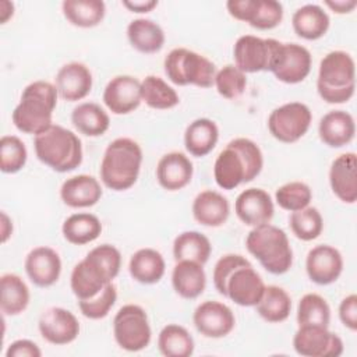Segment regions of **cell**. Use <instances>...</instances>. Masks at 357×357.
<instances>
[{
    "label": "cell",
    "instance_id": "15",
    "mask_svg": "<svg viewBox=\"0 0 357 357\" xmlns=\"http://www.w3.org/2000/svg\"><path fill=\"white\" fill-rule=\"evenodd\" d=\"M40 336L50 344L64 346L73 343L79 335L78 318L63 307H50L45 310L38 321Z\"/></svg>",
    "mask_w": 357,
    "mask_h": 357
},
{
    "label": "cell",
    "instance_id": "3",
    "mask_svg": "<svg viewBox=\"0 0 357 357\" xmlns=\"http://www.w3.org/2000/svg\"><path fill=\"white\" fill-rule=\"evenodd\" d=\"M59 92L56 85L43 79L28 84L20 102L11 113L14 127L31 135H38L53 126V112L57 106Z\"/></svg>",
    "mask_w": 357,
    "mask_h": 357
},
{
    "label": "cell",
    "instance_id": "21",
    "mask_svg": "<svg viewBox=\"0 0 357 357\" xmlns=\"http://www.w3.org/2000/svg\"><path fill=\"white\" fill-rule=\"evenodd\" d=\"M92 73L81 61H70L61 66L56 74L54 85L59 96L67 102H78L92 91Z\"/></svg>",
    "mask_w": 357,
    "mask_h": 357
},
{
    "label": "cell",
    "instance_id": "19",
    "mask_svg": "<svg viewBox=\"0 0 357 357\" xmlns=\"http://www.w3.org/2000/svg\"><path fill=\"white\" fill-rule=\"evenodd\" d=\"M265 283L251 264L237 268L226 283L225 297L240 307H255L261 300Z\"/></svg>",
    "mask_w": 357,
    "mask_h": 357
},
{
    "label": "cell",
    "instance_id": "27",
    "mask_svg": "<svg viewBox=\"0 0 357 357\" xmlns=\"http://www.w3.org/2000/svg\"><path fill=\"white\" fill-rule=\"evenodd\" d=\"M172 286L181 298L194 300L199 297L206 287L204 265L187 259L176 261L172 271Z\"/></svg>",
    "mask_w": 357,
    "mask_h": 357
},
{
    "label": "cell",
    "instance_id": "25",
    "mask_svg": "<svg viewBox=\"0 0 357 357\" xmlns=\"http://www.w3.org/2000/svg\"><path fill=\"white\" fill-rule=\"evenodd\" d=\"M192 218L205 227L223 226L230 215L227 198L215 190H204L197 194L191 206Z\"/></svg>",
    "mask_w": 357,
    "mask_h": 357
},
{
    "label": "cell",
    "instance_id": "20",
    "mask_svg": "<svg viewBox=\"0 0 357 357\" xmlns=\"http://www.w3.org/2000/svg\"><path fill=\"white\" fill-rule=\"evenodd\" d=\"M24 268L28 279L35 286L50 287L61 275V258L52 247L39 245L26 254Z\"/></svg>",
    "mask_w": 357,
    "mask_h": 357
},
{
    "label": "cell",
    "instance_id": "33",
    "mask_svg": "<svg viewBox=\"0 0 357 357\" xmlns=\"http://www.w3.org/2000/svg\"><path fill=\"white\" fill-rule=\"evenodd\" d=\"M71 123L75 130L85 137H100L110 127L107 112L95 102L78 103L71 112Z\"/></svg>",
    "mask_w": 357,
    "mask_h": 357
},
{
    "label": "cell",
    "instance_id": "7",
    "mask_svg": "<svg viewBox=\"0 0 357 357\" xmlns=\"http://www.w3.org/2000/svg\"><path fill=\"white\" fill-rule=\"evenodd\" d=\"M247 251L272 275H283L293 265V250L286 231L265 223L252 227L245 237Z\"/></svg>",
    "mask_w": 357,
    "mask_h": 357
},
{
    "label": "cell",
    "instance_id": "52",
    "mask_svg": "<svg viewBox=\"0 0 357 357\" xmlns=\"http://www.w3.org/2000/svg\"><path fill=\"white\" fill-rule=\"evenodd\" d=\"M13 236V220L7 212L1 211L0 213V238L1 244H6Z\"/></svg>",
    "mask_w": 357,
    "mask_h": 357
},
{
    "label": "cell",
    "instance_id": "41",
    "mask_svg": "<svg viewBox=\"0 0 357 357\" xmlns=\"http://www.w3.org/2000/svg\"><path fill=\"white\" fill-rule=\"evenodd\" d=\"M289 226L298 240L312 241L318 238L324 230V218L315 206L308 205L290 213Z\"/></svg>",
    "mask_w": 357,
    "mask_h": 357
},
{
    "label": "cell",
    "instance_id": "9",
    "mask_svg": "<svg viewBox=\"0 0 357 357\" xmlns=\"http://www.w3.org/2000/svg\"><path fill=\"white\" fill-rule=\"evenodd\" d=\"M113 336L120 349L131 353L146 349L152 329L146 311L138 304H126L113 318Z\"/></svg>",
    "mask_w": 357,
    "mask_h": 357
},
{
    "label": "cell",
    "instance_id": "11",
    "mask_svg": "<svg viewBox=\"0 0 357 357\" xmlns=\"http://www.w3.org/2000/svg\"><path fill=\"white\" fill-rule=\"evenodd\" d=\"M312 67V56L310 50L298 43L279 42L272 57L269 71L283 84L303 82Z\"/></svg>",
    "mask_w": 357,
    "mask_h": 357
},
{
    "label": "cell",
    "instance_id": "18",
    "mask_svg": "<svg viewBox=\"0 0 357 357\" xmlns=\"http://www.w3.org/2000/svg\"><path fill=\"white\" fill-rule=\"evenodd\" d=\"M236 216L250 227L271 223L275 204L271 194L262 188L251 187L243 190L234 201Z\"/></svg>",
    "mask_w": 357,
    "mask_h": 357
},
{
    "label": "cell",
    "instance_id": "31",
    "mask_svg": "<svg viewBox=\"0 0 357 357\" xmlns=\"http://www.w3.org/2000/svg\"><path fill=\"white\" fill-rule=\"evenodd\" d=\"M219 139L218 124L208 119L199 117L192 120L184 131L185 151L195 158H204L213 151Z\"/></svg>",
    "mask_w": 357,
    "mask_h": 357
},
{
    "label": "cell",
    "instance_id": "6",
    "mask_svg": "<svg viewBox=\"0 0 357 357\" xmlns=\"http://www.w3.org/2000/svg\"><path fill=\"white\" fill-rule=\"evenodd\" d=\"M317 91L331 105L349 102L356 92V63L344 50H332L319 61Z\"/></svg>",
    "mask_w": 357,
    "mask_h": 357
},
{
    "label": "cell",
    "instance_id": "38",
    "mask_svg": "<svg viewBox=\"0 0 357 357\" xmlns=\"http://www.w3.org/2000/svg\"><path fill=\"white\" fill-rule=\"evenodd\" d=\"M142 102L156 110H169L180 103L177 91L158 75H146L141 81Z\"/></svg>",
    "mask_w": 357,
    "mask_h": 357
},
{
    "label": "cell",
    "instance_id": "17",
    "mask_svg": "<svg viewBox=\"0 0 357 357\" xmlns=\"http://www.w3.org/2000/svg\"><path fill=\"white\" fill-rule=\"evenodd\" d=\"M343 257L340 251L329 244L312 247L305 258V272L311 282L319 286L335 283L343 272Z\"/></svg>",
    "mask_w": 357,
    "mask_h": 357
},
{
    "label": "cell",
    "instance_id": "30",
    "mask_svg": "<svg viewBox=\"0 0 357 357\" xmlns=\"http://www.w3.org/2000/svg\"><path fill=\"white\" fill-rule=\"evenodd\" d=\"M127 39L137 52L153 54L162 50L166 36L162 26L149 18H135L127 25Z\"/></svg>",
    "mask_w": 357,
    "mask_h": 357
},
{
    "label": "cell",
    "instance_id": "2",
    "mask_svg": "<svg viewBox=\"0 0 357 357\" xmlns=\"http://www.w3.org/2000/svg\"><path fill=\"white\" fill-rule=\"evenodd\" d=\"M121 268V254L112 244L93 247L71 271L70 287L77 300H88L96 296L113 279Z\"/></svg>",
    "mask_w": 357,
    "mask_h": 357
},
{
    "label": "cell",
    "instance_id": "53",
    "mask_svg": "<svg viewBox=\"0 0 357 357\" xmlns=\"http://www.w3.org/2000/svg\"><path fill=\"white\" fill-rule=\"evenodd\" d=\"M14 15V3L8 0L0 1V22L6 24Z\"/></svg>",
    "mask_w": 357,
    "mask_h": 357
},
{
    "label": "cell",
    "instance_id": "49",
    "mask_svg": "<svg viewBox=\"0 0 357 357\" xmlns=\"http://www.w3.org/2000/svg\"><path fill=\"white\" fill-rule=\"evenodd\" d=\"M6 357H40L42 350L29 339H17L7 346Z\"/></svg>",
    "mask_w": 357,
    "mask_h": 357
},
{
    "label": "cell",
    "instance_id": "12",
    "mask_svg": "<svg viewBox=\"0 0 357 357\" xmlns=\"http://www.w3.org/2000/svg\"><path fill=\"white\" fill-rule=\"evenodd\" d=\"M278 43L279 40L273 38H259L255 35L237 38L233 46L234 66L245 74L269 71Z\"/></svg>",
    "mask_w": 357,
    "mask_h": 357
},
{
    "label": "cell",
    "instance_id": "24",
    "mask_svg": "<svg viewBox=\"0 0 357 357\" xmlns=\"http://www.w3.org/2000/svg\"><path fill=\"white\" fill-rule=\"evenodd\" d=\"M103 195L99 180L89 174H77L63 181L60 198L64 205L79 209L96 205Z\"/></svg>",
    "mask_w": 357,
    "mask_h": 357
},
{
    "label": "cell",
    "instance_id": "10",
    "mask_svg": "<svg viewBox=\"0 0 357 357\" xmlns=\"http://www.w3.org/2000/svg\"><path fill=\"white\" fill-rule=\"evenodd\" d=\"M312 123V113L303 102H287L275 107L268 117L271 135L283 144H293L303 138Z\"/></svg>",
    "mask_w": 357,
    "mask_h": 357
},
{
    "label": "cell",
    "instance_id": "42",
    "mask_svg": "<svg viewBox=\"0 0 357 357\" xmlns=\"http://www.w3.org/2000/svg\"><path fill=\"white\" fill-rule=\"evenodd\" d=\"M28 151L24 141L17 135H3L0 139V170L14 174L24 169Z\"/></svg>",
    "mask_w": 357,
    "mask_h": 357
},
{
    "label": "cell",
    "instance_id": "13",
    "mask_svg": "<svg viewBox=\"0 0 357 357\" xmlns=\"http://www.w3.org/2000/svg\"><path fill=\"white\" fill-rule=\"evenodd\" d=\"M293 349L303 357H339L344 346L329 326L304 325L298 326L293 336Z\"/></svg>",
    "mask_w": 357,
    "mask_h": 357
},
{
    "label": "cell",
    "instance_id": "44",
    "mask_svg": "<svg viewBox=\"0 0 357 357\" xmlns=\"http://www.w3.org/2000/svg\"><path fill=\"white\" fill-rule=\"evenodd\" d=\"M213 85L222 98L237 99L245 91L247 74L234 64H226L216 71Z\"/></svg>",
    "mask_w": 357,
    "mask_h": 357
},
{
    "label": "cell",
    "instance_id": "45",
    "mask_svg": "<svg viewBox=\"0 0 357 357\" xmlns=\"http://www.w3.org/2000/svg\"><path fill=\"white\" fill-rule=\"evenodd\" d=\"M283 14L284 11L280 1L254 0L252 11L247 24L259 31H269L282 22Z\"/></svg>",
    "mask_w": 357,
    "mask_h": 357
},
{
    "label": "cell",
    "instance_id": "16",
    "mask_svg": "<svg viewBox=\"0 0 357 357\" xmlns=\"http://www.w3.org/2000/svg\"><path fill=\"white\" fill-rule=\"evenodd\" d=\"M102 100L113 114H130L142 102L141 81L128 74L116 75L106 84Z\"/></svg>",
    "mask_w": 357,
    "mask_h": 357
},
{
    "label": "cell",
    "instance_id": "40",
    "mask_svg": "<svg viewBox=\"0 0 357 357\" xmlns=\"http://www.w3.org/2000/svg\"><path fill=\"white\" fill-rule=\"evenodd\" d=\"M296 318H297L298 326H304V325L329 326L331 307L321 294L307 293L298 301Z\"/></svg>",
    "mask_w": 357,
    "mask_h": 357
},
{
    "label": "cell",
    "instance_id": "50",
    "mask_svg": "<svg viewBox=\"0 0 357 357\" xmlns=\"http://www.w3.org/2000/svg\"><path fill=\"white\" fill-rule=\"evenodd\" d=\"M121 4L131 13L145 14L158 7V0H123Z\"/></svg>",
    "mask_w": 357,
    "mask_h": 357
},
{
    "label": "cell",
    "instance_id": "39",
    "mask_svg": "<svg viewBox=\"0 0 357 357\" xmlns=\"http://www.w3.org/2000/svg\"><path fill=\"white\" fill-rule=\"evenodd\" d=\"M158 349L166 357H190L195 343L191 333L178 324H167L158 335Z\"/></svg>",
    "mask_w": 357,
    "mask_h": 357
},
{
    "label": "cell",
    "instance_id": "22",
    "mask_svg": "<svg viewBox=\"0 0 357 357\" xmlns=\"http://www.w3.org/2000/svg\"><path fill=\"white\" fill-rule=\"evenodd\" d=\"M332 192L344 204L357 201V155L346 152L336 156L329 167Z\"/></svg>",
    "mask_w": 357,
    "mask_h": 357
},
{
    "label": "cell",
    "instance_id": "28",
    "mask_svg": "<svg viewBox=\"0 0 357 357\" xmlns=\"http://www.w3.org/2000/svg\"><path fill=\"white\" fill-rule=\"evenodd\" d=\"M331 18L318 4H304L291 15V26L296 35L305 40H318L328 32Z\"/></svg>",
    "mask_w": 357,
    "mask_h": 357
},
{
    "label": "cell",
    "instance_id": "47",
    "mask_svg": "<svg viewBox=\"0 0 357 357\" xmlns=\"http://www.w3.org/2000/svg\"><path fill=\"white\" fill-rule=\"evenodd\" d=\"M248 264H251V262L240 254H225L223 257H220L218 259V262L215 264L213 276H212L213 286L218 290V293L225 297L226 283H227L229 278L233 275V272L237 268H240L243 265H248Z\"/></svg>",
    "mask_w": 357,
    "mask_h": 357
},
{
    "label": "cell",
    "instance_id": "43",
    "mask_svg": "<svg viewBox=\"0 0 357 357\" xmlns=\"http://www.w3.org/2000/svg\"><path fill=\"white\" fill-rule=\"evenodd\" d=\"M312 199V190L304 181H289L275 191L276 204L289 212L300 211L310 205Z\"/></svg>",
    "mask_w": 357,
    "mask_h": 357
},
{
    "label": "cell",
    "instance_id": "26",
    "mask_svg": "<svg viewBox=\"0 0 357 357\" xmlns=\"http://www.w3.org/2000/svg\"><path fill=\"white\" fill-rule=\"evenodd\" d=\"M319 139L329 148L349 145L356 135V123L346 110H331L318 123Z\"/></svg>",
    "mask_w": 357,
    "mask_h": 357
},
{
    "label": "cell",
    "instance_id": "51",
    "mask_svg": "<svg viewBox=\"0 0 357 357\" xmlns=\"http://www.w3.org/2000/svg\"><path fill=\"white\" fill-rule=\"evenodd\" d=\"M324 4L336 14H349L357 7L356 0H326Z\"/></svg>",
    "mask_w": 357,
    "mask_h": 357
},
{
    "label": "cell",
    "instance_id": "5",
    "mask_svg": "<svg viewBox=\"0 0 357 357\" xmlns=\"http://www.w3.org/2000/svg\"><path fill=\"white\" fill-rule=\"evenodd\" d=\"M33 149L36 158L57 173L73 172L82 163L84 153L79 137L60 124H53L35 135Z\"/></svg>",
    "mask_w": 357,
    "mask_h": 357
},
{
    "label": "cell",
    "instance_id": "23",
    "mask_svg": "<svg viewBox=\"0 0 357 357\" xmlns=\"http://www.w3.org/2000/svg\"><path fill=\"white\" fill-rule=\"evenodd\" d=\"M194 174L191 159L178 151L165 153L156 165V180L166 191H178L187 187Z\"/></svg>",
    "mask_w": 357,
    "mask_h": 357
},
{
    "label": "cell",
    "instance_id": "32",
    "mask_svg": "<svg viewBox=\"0 0 357 357\" xmlns=\"http://www.w3.org/2000/svg\"><path fill=\"white\" fill-rule=\"evenodd\" d=\"M31 293L25 280L17 273H4L0 278V310L3 317H15L29 305Z\"/></svg>",
    "mask_w": 357,
    "mask_h": 357
},
{
    "label": "cell",
    "instance_id": "35",
    "mask_svg": "<svg viewBox=\"0 0 357 357\" xmlns=\"http://www.w3.org/2000/svg\"><path fill=\"white\" fill-rule=\"evenodd\" d=\"M64 18L78 28L98 26L106 15V4L102 0H64L61 3Z\"/></svg>",
    "mask_w": 357,
    "mask_h": 357
},
{
    "label": "cell",
    "instance_id": "8",
    "mask_svg": "<svg viewBox=\"0 0 357 357\" xmlns=\"http://www.w3.org/2000/svg\"><path fill=\"white\" fill-rule=\"evenodd\" d=\"M165 74L178 86L195 85L211 88L216 75V66L205 56L187 47L172 49L163 60Z\"/></svg>",
    "mask_w": 357,
    "mask_h": 357
},
{
    "label": "cell",
    "instance_id": "36",
    "mask_svg": "<svg viewBox=\"0 0 357 357\" xmlns=\"http://www.w3.org/2000/svg\"><path fill=\"white\" fill-rule=\"evenodd\" d=\"M258 315L269 324H280L286 321L291 312V297L280 286H265L264 294L255 305Z\"/></svg>",
    "mask_w": 357,
    "mask_h": 357
},
{
    "label": "cell",
    "instance_id": "4",
    "mask_svg": "<svg viewBox=\"0 0 357 357\" xmlns=\"http://www.w3.org/2000/svg\"><path fill=\"white\" fill-rule=\"evenodd\" d=\"M142 165V149L128 137L113 139L105 149L99 176L105 187L113 191L130 190L138 180Z\"/></svg>",
    "mask_w": 357,
    "mask_h": 357
},
{
    "label": "cell",
    "instance_id": "46",
    "mask_svg": "<svg viewBox=\"0 0 357 357\" xmlns=\"http://www.w3.org/2000/svg\"><path fill=\"white\" fill-rule=\"evenodd\" d=\"M117 300V289L113 283L103 287L96 296L88 300H78L79 312L88 319H102L107 317Z\"/></svg>",
    "mask_w": 357,
    "mask_h": 357
},
{
    "label": "cell",
    "instance_id": "34",
    "mask_svg": "<svg viewBox=\"0 0 357 357\" xmlns=\"http://www.w3.org/2000/svg\"><path fill=\"white\" fill-rule=\"evenodd\" d=\"M102 233L99 218L89 212H77L70 215L61 226V234L70 244L84 245L95 241Z\"/></svg>",
    "mask_w": 357,
    "mask_h": 357
},
{
    "label": "cell",
    "instance_id": "37",
    "mask_svg": "<svg viewBox=\"0 0 357 357\" xmlns=\"http://www.w3.org/2000/svg\"><path fill=\"white\" fill-rule=\"evenodd\" d=\"M212 244L209 238L197 231L187 230L176 236L173 241V257L174 261H194L201 265H205L211 257Z\"/></svg>",
    "mask_w": 357,
    "mask_h": 357
},
{
    "label": "cell",
    "instance_id": "29",
    "mask_svg": "<svg viewBox=\"0 0 357 357\" xmlns=\"http://www.w3.org/2000/svg\"><path fill=\"white\" fill-rule=\"evenodd\" d=\"M128 272L141 284H155L165 276L166 262L158 250L151 247L139 248L130 258Z\"/></svg>",
    "mask_w": 357,
    "mask_h": 357
},
{
    "label": "cell",
    "instance_id": "48",
    "mask_svg": "<svg viewBox=\"0 0 357 357\" xmlns=\"http://www.w3.org/2000/svg\"><path fill=\"white\" fill-rule=\"evenodd\" d=\"M339 319L351 332L357 331V296L354 293L346 296L339 304Z\"/></svg>",
    "mask_w": 357,
    "mask_h": 357
},
{
    "label": "cell",
    "instance_id": "14",
    "mask_svg": "<svg viewBox=\"0 0 357 357\" xmlns=\"http://www.w3.org/2000/svg\"><path fill=\"white\" fill-rule=\"evenodd\" d=\"M192 324L205 337L222 339L231 333L236 326V317L229 305L216 300L201 303L194 314Z\"/></svg>",
    "mask_w": 357,
    "mask_h": 357
},
{
    "label": "cell",
    "instance_id": "1",
    "mask_svg": "<svg viewBox=\"0 0 357 357\" xmlns=\"http://www.w3.org/2000/svg\"><path fill=\"white\" fill-rule=\"evenodd\" d=\"M264 167V155L257 142L238 137L231 139L216 156L213 178L219 188L234 190L257 178Z\"/></svg>",
    "mask_w": 357,
    "mask_h": 357
}]
</instances>
